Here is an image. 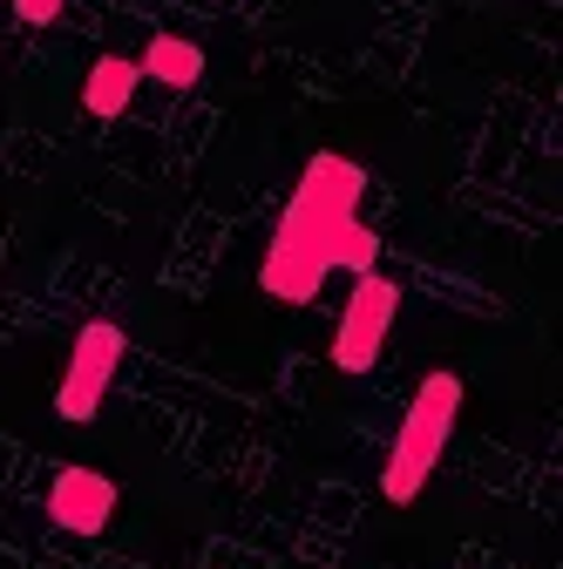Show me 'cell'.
<instances>
[{
  "label": "cell",
  "mask_w": 563,
  "mask_h": 569,
  "mask_svg": "<svg viewBox=\"0 0 563 569\" xmlns=\"http://www.w3.org/2000/svg\"><path fill=\"white\" fill-rule=\"evenodd\" d=\"M14 14L28 28H48V21H61V0H14Z\"/></svg>",
  "instance_id": "obj_8"
},
{
  "label": "cell",
  "mask_w": 563,
  "mask_h": 569,
  "mask_svg": "<svg viewBox=\"0 0 563 569\" xmlns=\"http://www.w3.org/2000/svg\"><path fill=\"white\" fill-rule=\"evenodd\" d=\"M48 522L68 536H102L116 522V481L96 468H61L48 481Z\"/></svg>",
  "instance_id": "obj_5"
},
{
  "label": "cell",
  "mask_w": 563,
  "mask_h": 569,
  "mask_svg": "<svg viewBox=\"0 0 563 569\" xmlns=\"http://www.w3.org/2000/svg\"><path fill=\"white\" fill-rule=\"evenodd\" d=\"M394 312H401V284H394L381 264L360 271V278H354V299H346V312H339V332H333V367H339L346 380H360V373L381 360Z\"/></svg>",
  "instance_id": "obj_3"
},
{
  "label": "cell",
  "mask_w": 563,
  "mask_h": 569,
  "mask_svg": "<svg viewBox=\"0 0 563 569\" xmlns=\"http://www.w3.org/2000/svg\"><path fill=\"white\" fill-rule=\"evenodd\" d=\"M122 352H129L122 326L116 319H89L76 332V346H68V367H61V387H55V413L61 420H96V407H102V393H109V380L122 367Z\"/></svg>",
  "instance_id": "obj_4"
},
{
  "label": "cell",
  "mask_w": 563,
  "mask_h": 569,
  "mask_svg": "<svg viewBox=\"0 0 563 569\" xmlns=\"http://www.w3.org/2000/svg\"><path fill=\"white\" fill-rule=\"evenodd\" d=\"M136 68H144L150 82H164V89H197L204 82V48L184 41V34H150V48H144Z\"/></svg>",
  "instance_id": "obj_7"
},
{
  "label": "cell",
  "mask_w": 563,
  "mask_h": 569,
  "mask_svg": "<svg viewBox=\"0 0 563 569\" xmlns=\"http://www.w3.org/2000/svg\"><path fill=\"white\" fill-rule=\"evenodd\" d=\"M136 89H144V68L122 61V54H102V61L89 68V82H82V109L102 116V122H116V116L136 102Z\"/></svg>",
  "instance_id": "obj_6"
},
{
  "label": "cell",
  "mask_w": 563,
  "mask_h": 569,
  "mask_svg": "<svg viewBox=\"0 0 563 569\" xmlns=\"http://www.w3.org/2000/svg\"><path fill=\"white\" fill-rule=\"evenodd\" d=\"M360 190H367V170L346 163L333 150H319L278 218L271 244H265V264H258V292L278 299V306H313L326 271H374L381 264V231L360 224Z\"/></svg>",
  "instance_id": "obj_1"
},
{
  "label": "cell",
  "mask_w": 563,
  "mask_h": 569,
  "mask_svg": "<svg viewBox=\"0 0 563 569\" xmlns=\"http://www.w3.org/2000/svg\"><path fill=\"white\" fill-rule=\"evenodd\" d=\"M455 413H462V380L455 373H428L414 387V407H407L401 435L387 448V468H381V495H387V502H414L421 481L442 468V448L455 435Z\"/></svg>",
  "instance_id": "obj_2"
}]
</instances>
